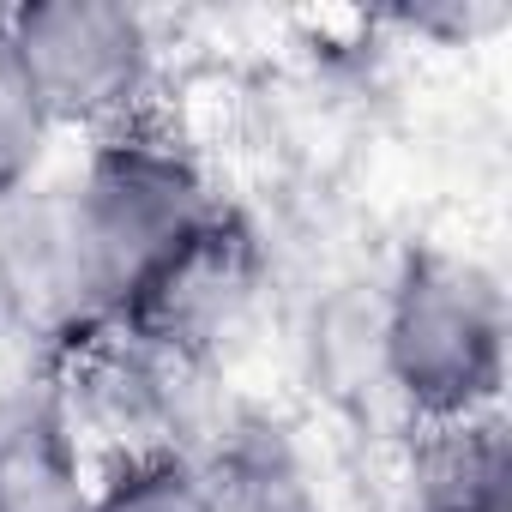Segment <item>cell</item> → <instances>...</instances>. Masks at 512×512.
<instances>
[{
  "label": "cell",
  "instance_id": "cell-1",
  "mask_svg": "<svg viewBox=\"0 0 512 512\" xmlns=\"http://www.w3.org/2000/svg\"><path fill=\"white\" fill-rule=\"evenodd\" d=\"M380 374L416 428L494 416L506 380V290L458 247H416L380 308Z\"/></svg>",
  "mask_w": 512,
  "mask_h": 512
},
{
  "label": "cell",
  "instance_id": "cell-8",
  "mask_svg": "<svg viewBox=\"0 0 512 512\" xmlns=\"http://www.w3.org/2000/svg\"><path fill=\"white\" fill-rule=\"evenodd\" d=\"M55 121L37 97V79L19 55L13 13H0V205H13L19 193L37 187V169L49 157Z\"/></svg>",
  "mask_w": 512,
  "mask_h": 512
},
{
  "label": "cell",
  "instance_id": "cell-7",
  "mask_svg": "<svg viewBox=\"0 0 512 512\" xmlns=\"http://www.w3.org/2000/svg\"><path fill=\"white\" fill-rule=\"evenodd\" d=\"M79 434L49 404L0 410V512H85Z\"/></svg>",
  "mask_w": 512,
  "mask_h": 512
},
{
  "label": "cell",
  "instance_id": "cell-4",
  "mask_svg": "<svg viewBox=\"0 0 512 512\" xmlns=\"http://www.w3.org/2000/svg\"><path fill=\"white\" fill-rule=\"evenodd\" d=\"M253 296H260V241L223 205L217 223H205L175 260L133 296V308L109 326H127L187 362H211L223 338L241 332Z\"/></svg>",
  "mask_w": 512,
  "mask_h": 512
},
{
  "label": "cell",
  "instance_id": "cell-5",
  "mask_svg": "<svg viewBox=\"0 0 512 512\" xmlns=\"http://www.w3.org/2000/svg\"><path fill=\"white\" fill-rule=\"evenodd\" d=\"M193 464H199L205 512H326L308 458L272 422H241L217 434V446Z\"/></svg>",
  "mask_w": 512,
  "mask_h": 512
},
{
  "label": "cell",
  "instance_id": "cell-6",
  "mask_svg": "<svg viewBox=\"0 0 512 512\" xmlns=\"http://www.w3.org/2000/svg\"><path fill=\"white\" fill-rule=\"evenodd\" d=\"M506 428L500 416L422 428L410 464V512H506Z\"/></svg>",
  "mask_w": 512,
  "mask_h": 512
},
{
  "label": "cell",
  "instance_id": "cell-9",
  "mask_svg": "<svg viewBox=\"0 0 512 512\" xmlns=\"http://www.w3.org/2000/svg\"><path fill=\"white\" fill-rule=\"evenodd\" d=\"M85 512H205L193 452L115 458L103 482L85 488Z\"/></svg>",
  "mask_w": 512,
  "mask_h": 512
},
{
  "label": "cell",
  "instance_id": "cell-2",
  "mask_svg": "<svg viewBox=\"0 0 512 512\" xmlns=\"http://www.w3.org/2000/svg\"><path fill=\"white\" fill-rule=\"evenodd\" d=\"M13 37L55 133L85 127L103 139L151 121L163 55L145 13L121 0H31L13 13Z\"/></svg>",
  "mask_w": 512,
  "mask_h": 512
},
{
  "label": "cell",
  "instance_id": "cell-3",
  "mask_svg": "<svg viewBox=\"0 0 512 512\" xmlns=\"http://www.w3.org/2000/svg\"><path fill=\"white\" fill-rule=\"evenodd\" d=\"M199 362L127 332L97 326L67 344V428H91L115 440V458L139 452H187L181 434L193 428Z\"/></svg>",
  "mask_w": 512,
  "mask_h": 512
}]
</instances>
